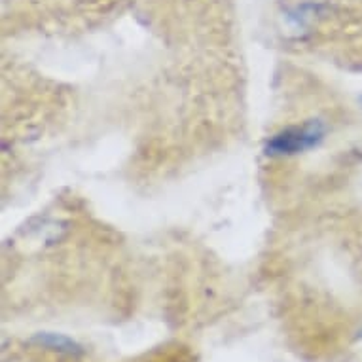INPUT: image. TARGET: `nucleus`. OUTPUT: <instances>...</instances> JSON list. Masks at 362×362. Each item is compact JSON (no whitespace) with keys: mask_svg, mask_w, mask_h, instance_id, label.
<instances>
[{"mask_svg":"<svg viewBox=\"0 0 362 362\" xmlns=\"http://www.w3.org/2000/svg\"><path fill=\"white\" fill-rule=\"evenodd\" d=\"M327 133L328 127L322 119H308L303 124L288 125L267 139L264 152L274 158L303 154V152L317 148L325 141Z\"/></svg>","mask_w":362,"mask_h":362,"instance_id":"1","label":"nucleus"},{"mask_svg":"<svg viewBox=\"0 0 362 362\" xmlns=\"http://www.w3.org/2000/svg\"><path fill=\"white\" fill-rule=\"evenodd\" d=\"M30 344L38 345V347H42V349L54 351V353H57V355H65V356L83 355L82 345L78 344L76 339L65 336V334L38 332L30 338Z\"/></svg>","mask_w":362,"mask_h":362,"instance_id":"2","label":"nucleus"},{"mask_svg":"<svg viewBox=\"0 0 362 362\" xmlns=\"http://www.w3.org/2000/svg\"><path fill=\"white\" fill-rule=\"evenodd\" d=\"M356 341H358V345H361V347H362V328H361V330H358V334H356Z\"/></svg>","mask_w":362,"mask_h":362,"instance_id":"3","label":"nucleus"}]
</instances>
